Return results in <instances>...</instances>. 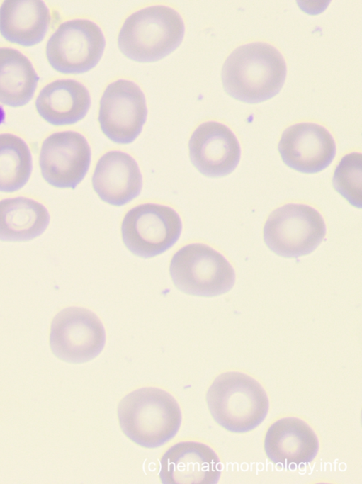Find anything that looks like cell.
Returning a JSON list of instances; mask_svg holds the SVG:
<instances>
[{
    "label": "cell",
    "mask_w": 362,
    "mask_h": 484,
    "mask_svg": "<svg viewBox=\"0 0 362 484\" xmlns=\"http://www.w3.org/2000/svg\"><path fill=\"white\" fill-rule=\"evenodd\" d=\"M286 72L285 60L275 47L253 42L231 52L223 64L221 80L231 97L247 103H258L280 91Z\"/></svg>",
    "instance_id": "cell-1"
},
{
    "label": "cell",
    "mask_w": 362,
    "mask_h": 484,
    "mask_svg": "<svg viewBox=\"0 0 362 484\" xmlns=\"http://www.w3.org/2000/svg\"><path fill=\"white\" fill-rule=\"evenodd\" d=\"M123 433L137 445L155 449L177 434L181 411L176 399L155 387H144L126 395L117 410Z\"/></svg>",
    "instance_id": "cell-2"
},
{
    "label": "cell",
    "mask_w": 362,
    "mask_h": 484,
    "mask_svg": "<svg viewBox=\"0 0 362 484\" xmlns=\"http://www.w3.org/2000/svg\"><path fill=\"white\" fill-rule=\"evenodd\" d=\"M205 399L214 421L234 433H245L256 428L269 409V400L262 385L251 376L237 371L217 376L208 388Z\"/></svg>",
    "instance_id": "cell-3"
},
{
    "label": "cell",
    "mask_w": 362,
    "mask_h": 484,
    "mask_svg": "<svg viewBox=\"0 0 362 484\" xmlns=\"http://www.w3.org/2000/svg\"><path fill=\"white\" fill-rule=\"evenodd\" d=\"M185 27L174 9L154 5L140 9L124 21L118 36L120 51L139 62L158 61L181 44Z\"/></svg>",
    "instance_id": "cell-4"
},
{
    "label": "cell",
    "mask_w": 362,
    "mask_h": 484,
    "mask_svg": "<svg viewBox=\"0 0 362 484\" xmlns=\"http://www.w3.org/2000/svg\"><path fill=\"white\" fill-rule=\"evenodd\" d=\"M169 274L184 293L213 297L228 292L235 283L234 270L220 252L201 243L183 246L172 257Z\"/></svg>",
    "instance_id": "cell-5"
},
{
    "label": "cell",
    "mask_w": 362,
    "mask_h": 484,
    "mask_svg": "<svg viewBox=\"0 0 362 484\" xmlns=\"http://www.w3.org/2000/svg\"><path fill=\"white\" fill-rule=\"evenodd\" d=\"M326 225L321 214L311 206L289 203L273 210L263 231L268 248L285 258L312 252L322 242Z\"/></svg>",
    "instance_id": "cell-6"
},
{
    "label": "cell",
    "mask_w": 362,
    "mask_h": 484,
    "mask_svg": "<svg viewBox=\"0 0 362 484\" xmlns=\"http://www.w3.org/2000/svg\"><path fill=\"white\" fill-rule=\"evenodd\" d=\"M181 230V220L174 209L152 203L131 208L121 224L124 244L131 253L142 258L154 257L170 249Z\"/></svg>",
    "instance_id": "cell-7"
},
{
    "label": "cell",
    "mask_w": 362,
    "mask_h": 484,
    "mask_svg": "<svg viewBox=\"0 0 362 484\" xmlns=\"http://www.w3.org/2000/svg\"><path fill=\"white\" fill-rule=\"evenodd\" d=\"M106 40L101 29L87 19H74L60 24L46 45L50 66L66 74H81L101 60Z\"/></svg>",
    "instance_id": "cell-8"
},
{
    "label": "cell",
    "mask_w": 362,
    "mask_h": 484,
    "mask_svg": "<svg viewBox=\"0 0 362 484\" xmlns=\"http://www.w3.org/2000/svg\"><path fill=\"white\" fill-rule=\"evenodd\" d=\"M50 347L59 359L70 364L88 362L102 351L106 332L98 317L91 310L69 307L53 318L50 330Z\"/></svg>",
    "instance_id": "cell-9"
},
{
    "label": "cell",
    "mask_w": 362,
    "mask_h": 484,
    "mask_svg": "<svg viewBox=\"0 0 362 484\" xmlns=\"http://www.w3.org/2000/svg\"><path fill=\"white\" fill-rule=\"evenodd\" d=\"M147 115L145 95L135 82L118 79L105 89L98 120L103 133L113 142H132L141 133Z\"/></svg>",
    "instance_id": "cell-10"
},
{
    "label": "cell",
    "mask_w": 362,
    "mask_h": 484,
    "mask_svg": "<svg viewBox=\"0 0 362 484\" xmlns=\"http://www.w3.org/2000/svg\"><path fill=\"white\" fill-rule=\"evenodd\" d=\"M91 148L75 131L55 133L43 142L39 155L41 175L50 185L74 189L83 180L91 163Z\"/></svg>",
    "instance_id": "cell-11"
},
{
    "label": "cell",
    "mask_w": 362,
    "mask_h": 484,
    "mask_svg": "<svg viewBox=\"0 0 362 484\" xmlns=\"http://www.w3.org/2000/svg\"><path fill=\"white\" fill-rule=\"evenodd\" d=\"M278 149L288 167L305 174L324 170L336 154L335 142L330 133L314 123H300L287 128Z\"/></svg>",
    "instance_id": "cell-12"
},
{
    "label": "cell",
    "mask_w": 362,
    "mask_h": 484,
    "mask_svg": "<svg viewBox=\"0 0 362 484\" xmlns=\"http://www.w3.org/2000/svg\"><path fill=\"white\" fill-rule=\"evenodd\" d=\"M191 163L210 178L227 176L237 166L241 156L239 142L232 131L216 121L199 125L188 142Z\"/></svg>",
    "instance_id": "cell-13"
},
{
    "label": "cell",
    "mask_w": 362,
    "mask_h": 484,
    "mask_svg": "<svg viewBox=\"0 0 362 484\" xmlns=\"http://www.w3.org/2000/svg\"><path fill=\"white\" fill-rule=\"evenodd\" d=\"M220 475L217 455L203 443L179 442L160 459L159 476L163 484H215Z\"/></svg>",
    "instance_id": "cell-14"
},
{
    "label": "cell",
    "mask_w": 362,
    "mask_h": 484,
    "mask_svg": "<svg viewBox=\"0 0 362 484\" xmlns=\"http://www.w3.org/2000/svg\"><path fill=\"white\" fill-rule=\"evenodd\" d=\"M92 186L100 199L114 206H122L137 197L142 177L136 161L128 154L112 150L97 162Z\"/></svg>",
    "instance_id": "cell-15"
},
{
    "label": "cell",
    "mask_w": 362,
    "mask_h": 484,
    "mask_svg": "<svg viewBox=\"0 0 362 484\" xmlns=\"http://www.w3.org/2000/svg\"><path fill=\"white\" fill-rule=\"evenodd\" d=\"M268 458L285 468L291 464L312 461L319 451V441L313 429L303 420L281 418L268 429L264 443Z\"/></svg>",
    "instance_id": "cell-16"
},
{
    "label": "cell",
    "mask_w": 362,
    "mask_h": 484,
    "mask_svg": "<svg viewBox=\"0 0 362 484\" xmlns=\"http://www.w3.org/2000/svg\"><path fill=\"white\" fill-rule=\"evenodd\" d=\"M90 105L88 89L73 79H59L48 84L35 101L40 117L55 126L79 122L86 115Z\"/></svg>",
    "instance_id": "cell-17"
},
{
    "label": "cell",
    "mask_w": 362,
    "mask_h": 484,
    "mask_svg": "<svg viewBox=\"0 0 362 484\" xmlns=\"http://www.w3.org/2000/svg\"><path fill=\"white\" fill-rule=\"evenodd\" d=\"M50 22L48 8L39 0H8L0 7V33L7 41L24 47L40 43Z\"/></svg>",
    "instance_id": "cell-18"
},
{
    "label": "cell",
    "mask_w": 362,
    "mask_h": 484,
    "mask_svg": "<svg viewBox=\"0 0 362 484\" xmlns=\"http://www.w3.org/2000/svg\"><path fill=\"white\" fill-rule=\"evenodd\" d=\"M49 223L47 208L32 198L16 197L0 201L1 241H30L42 235Z\"/></svg>",
    "instance_id": "cell-19"
},
{
    "label": "cell",
    "mask_w": 362,
    "mask_h": 484,
    "mask_svg": "<svg viewBox=\"0 0 362 484\" xmlns=\"http://www.w3.org/2000/svg\"><path fill=\"white\" fill-rule=\"evenodd\" d=\"M39 77L30 60L19 51L0 47V103L21 107L32 99Z\"/></svg>",
    "instance_id": "cell-20"
},
{
    "label": "cell",
    "mask_w": 362,
    "mask_h": 484,
    "mask_svg": "<svg viewBox=\"0 0 362 484\" xmlns=\"http://www.w3.org/2000/svg\"><path fill=\"white\" fill-rule=\"evenodd\" d=\"M32 171V157L26 143L11 133L0 134V192L23 188Z\"/></svg>",
    "instance_id": "cell-21"
},
{
    "label": "cell",
    "mask_w": 362,
    "mask_h": 484,
    "mask_svg": "<svg viewBox=\"0 0 362 484\" xmlns=\"http://www.w3.org/2000/svg\"><path fill=\"white\" fill-rule=\"evenodd\" d=\"M362 155L351 152L342 157L335 169L332 184L335 190L353 206L361 208Z\"/></svg>",
    "instance_id": "cell-22"
}]
</instances>
